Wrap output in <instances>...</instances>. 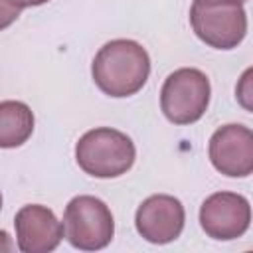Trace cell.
I'll use <instances>...</instances> for the list:
<instances>
[{
    "instance_id": "obj_1",
    "label": "cell",
    "mask_w": 253,
    "mask_h": 253,
    "mask_svg": "<svg viewBox=\"0 0 253 253\" xmlns=\"http://www.w3.org/2000/svg\"><path fill=\"white\" fill-rule=\"evenodd\" d=\"M91 75L105 95L130 97L144 87L150 75V57L134 40H113L97 51Z\"/></svg>"
},
{
    "instance_id": "obj_2",
    "label": "cell",
    "mask_w": 253,
    "mask_h": 253,
    "mask_svg": "<svg viewBox=\"0 0 253 253\" xmlns=\"http://www.w3.org/2000/svg\"><path fill=\"white\" fill-rule=\"evenodd\" d=\"M134 158V142L125 132L109 126L87 130L75 144L79 168L95 178L123 176L132 168Z\"/></svg>"
},
{
    "instance_id": "obj_3",
    "label": "cell",
    "mask_w": 253,
    "mask_h": 253,
    "mask_svg": "<svg viewBox=\"0 0 253 253\" xmlns=\"http://www.w3.org/2000/svg\"><path fill=\"white\" fill-rule=\"evenodd\" d=\"M63 235L81 251H99L115 235V219L109 206L95 196H75L63 211Z\"/></svg>"
},
{
    "instance_id": "obj_4",
    "label": "cell",
    "mask_w": 253,
    "mask_h": 253,
    "mask_svg": "<svg viewBox=\"0 0 253 253\" xmlns=\"http://www.w3.org/2000/svg\"><path fill=\"white\" fill-rule=\"evenodd\" d=\"M210 79L196 67H182L170 73L160 91L164 117L174 125H192L204 117L210 105Z\"/></svg>"
},
{
    "instance_id": "obj_5",
    "label": "cell",
    "mask_w": 253,
    "mask_h": 253,
    "mask_svg": "<svg viewBox=\"0 0 253 253\" xmlns=\"http://www.w3.org/2000/svg\"><path fill=\"white\" fill-rule=\"evenodd\" d=\"M190 24L194 34L215 49H233L247 34V14L243 4L235 2L194 0L190 8Z\"/></svg>"
},
{
    "instance_id": "obj_6",
    "label": "cell",
    "mask_w": 253,
    "mask_h": 253,
    "mask_svg": "<svg viewBox=\"0 0 253 253\" xmlns=\"http://www.w3.org/2000/svg\"><path fill=\"white\" fill-rule=\"evenodd\" d=\"M251 223L247 198L235 192H215L200 208V225L211 239L231 241L241 237Z\"/></svg>"
},
{
    "instance_id": "obj_7",
    "label": "cell",
    "mask_w": 253,
    "mask_h": 253,
    "mask_svg": "<svg viewBox=\"0 0 253 253\" xmlns=\"http://www.w3.org/2000/svg\"><path fill=\"white\" fill-rule=\"evenodd\" d=\"M186 221L184 206L178 198L168 194H154L146 198L134 215L136 231L148 243L164 245L180 237Z\"/></svg>"
},
{
    "instance_id": "obj_8",
    "label": "cell",
    "mask_w": 253,
    "mask_h": 253,
    "mask_svg": "<svg viewBox=\"0 0 253 253\" xmlns=\"http://www.w3.org/2000/svg\"><path fill=\"white\" fill-rule=\"evenodd\" d=\"M210 160L217 172L229 178H245L253 172V132L243 125H223L208 148Z\"/></svg>"
},
{
    "instance_id": "obj_9",
    "label": "cell",
    "mask_w": 253,
    "mask_h": 253,
    "mask_svg": "<svg viewBox=\"0 0 253 253\" xmlns=\"http://www.w3.org/2000/svg\"><path fill=\"white\" fill-rule=\"evenodd\" d=\"M16 241L22 253H49L63 239V223L55 213L40 204H30L18 210L14 217Z\"/></svg>"
},
{
    "instance_id": "obj_10",
    "label": "cell",
    "mask_w": 253,
    "mask_h": 253,
    "mask_svg": "<svg viewBox=\"0 0 253 253\" xmlns=\"http://www.w3.org/2000/svg\"><path fill=\"white\" fill-rule=\"evenodd\" d=\"M34 132V113L22 101L0 103V148L22 146Z\"/></svg>"
},
{
    "instance_id": "obj_11",
    "label": "cell",
    "mask_w": 253,
    "mask_h": 253,
    "mask_svg": "<svg viewBox=\"0 0 253 253\" xmlns=\"http://www.w3.org/2000/svg\"><path fill=\"white\" fill-rule=\"evenodd\" d=\"M24 8L22 0H0V32L12 26Z\"/></svg>"
},
{
    "instance_id": "obj_12",
    "label": "cell",
    "mask_w": 253,
    "mask_h": 253,
    "mask_svg": "<svg viewBox=\"0 0 253 253\" xmlns=\"http://www.w3.org/2000/svg\"><path fill=\"white\" fill-rule=\"evenodd\" d=\"M2 249H6V251L12 249V243H10V237H8L6 231H0V251H2Z\"/></svg>"
},
{
    "instance_id": "obj_13",
    "label": "cell",
    "mask_w": 253,
    "mask_h": 253,
    "mask_svg": "<svg viewBox=\"0 0 253 253\" xmlns=\"http://www.w3.org/2000/svg\"><path fill=\"white\" fill-rule=\"evenodd\" d=\"M45 2H49V0H22L24 6H42Z\"/></svg>"
},
{
    "instance_id": "obj_14",
    "label": "cell",
    "mask_w": 253,
    "mask_h": 253,
    "mask_svg": "<svg viewBox=\"0 0 253 253\" xmlns=\"http://www.w3.org/2000/svg\"><path fill=\"white\" fill-rule=\"evenodd\" d=\"M200 2H235V4H243L245 0H200Z\"/></svg>"
},
{
    "instance_id": "obj_15",
    "label": "cell",
    "mask_w": 253,
    "mask_h": 253,
    "mask_svg": "<svg viewBox=\"0 0 253 253\" xmlns=\"http://www.w3.org/2000/svg\"><path fill=\"white\" fill-rule=\"evenodd\" d=\"M0 210H2V194H0Z\"/></svg>"
}]
</instances>
